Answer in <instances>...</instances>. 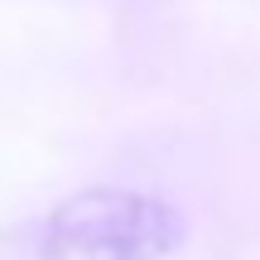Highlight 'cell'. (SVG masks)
<instances>
[{
	"label": "cell",
	"mask_w": 260,
	"mask_h": 260,
	"mask_svg": "<svg viewBox=\"0 0 260 260\" xmlns=\"http://www.w3.org/2000/svg\"><path fill=\"white\" fill-rule=\"evenodd\" d=\"M188 217L164 193L92 183L0 232V260H169Z\"/></svg>",
	"instance_id": "6da1fadb"
}]
</instances>
